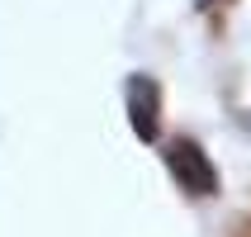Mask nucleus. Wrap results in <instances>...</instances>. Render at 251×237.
Returning <instances> with one entry per match:
<instances>
[{
    "label": "nucleus",
    "mask_w": 251,
    "mask_h": 237,
    "mask_svg": "<svg viewBox=\"0 0 251 237\" xmlns=\"http://www.w3.org/2000/svg\"><path fill=\"white\" fill-rule=\"evenodd\" d=\"M166 166H171V176H176V185L190 190V195H213V190H218V171H213V161L199 152L195 142H176L166 152Z\"/></svg>",
    "instance_id": "obj_1"
},
{
    "label": "nucleus",
    "mask_w": 251,
    "mask_h": 237,
    "mask_svg": "<svg viewBox=\"0 0 251 237\" xmlns=\"http://www.w3.org/2000/svg\"><path fill=\"white\" fill-rule=\"evenodd\" d=\"M128 124L138 138H156V81L152 76H128Z\"/></svg>",
    "instance_id": "obj_2"
},
{
    "label": "nucleus",
    "mask_w": 251,
    "mask_h": 237,
    "mask_svg": "<svg viewBox=\"0 0 251 237\" xmlns=\"http://www.w3.org/2000/svg\"><path fill=\"white\" fill-rule=\"evenodd\" d=\"M195 5H213V0H195Z\"/></svg>",
    "instance_id": "obj_3"
}]
</instances>
